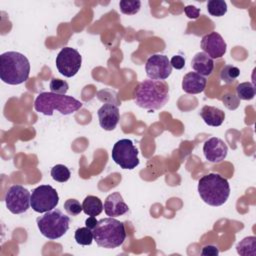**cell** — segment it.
Returning <instances> with one entry per match:
<instances>
[{"mask_svg": "<svg viewBox=\"0 0 256 256\" xmlns=\"http://www.w3.org/2000/svg\"><path fill=\"white\" fill-rule=\"evenodd\" d=\"M207 10L210 15L221 17L227 12V4L223 0H210L207 3Z\"/></svg>", "mask_w": 256, "mask_h": 256, "instance_id": "cell-23", "label": "cell"}, {"mask_svg": "<svg viewBox=\"0 0 256 256\" xmlns=\"http://www.w3.org/2000/svg\"><path fill=\"white\" fill-rule=\"evenodd\" d=\"M83 211L88 216H98L103 210L102 201L93 195H88L85 197L82 203Z\"/></svg>", "mask_w": 256, "mask_h": 256, "instance_id": "cell-19", "label": "cell"}, {"mask_svg": "<svg viewBox=\"0 0 256 256\" xmlns=\"http://www.w3.org/2000/svg\"><path fill=\"white\" fill-rule=\"evenodd\" d=\"M145 71L149 79L165 80L171 75L172 66L166 55L154 54L147 59Z\"/></svg>", "mask_w": 256, "mask_h": 256, "instance_id": "cell-11", "label": "cell"}, {"mask_svg": "<svg viewBox=\"0 0 256 256\" xmlns=\"http://www.w3.org/2000/svg\"><path fill=\"white\" fill-rule=\"evenodd\" d=\"M201 48L212 59H218L226 53L227 44L218 32L213 31L202 37Z\"/></svg>", "mask_w": 256, "mask_h": 256, "instance_id": "cell-12", "label": "cell"}, {"mask_svg": "<svg viewBox=\"0 0 256 256\" xmlns=\"http://www.w3.org/2000/svg\"><path fill=\"white\" fill-rule=\"evenodd\" d=\"M74 238L79 245H83V246L91 245L94 240L93 232L88 227L78 228L74 233Z\"/></svg>", "mask_w": 256, "mask_h": 256, "instance_id": "cell-21", "label": "cell"}, {"mask_svg": "<svg viewBox=\"0 0 256 256\" xmlns=\"http://www.w3.org/2000/svg\"><path fill=\"white\" fill-rule=\"evenodd\" d=\"M219 254V250L214 245H206L201 250V255L203 256H217Z\"/></svg>", "mask_w": 256, "mask_h": 256, "instance_id": "cell-32", "label": "cell"}, {"mask_svg": "<svg viewBox=\"0 0 256 256\" xmlns=\"http://www.w3.org/2000/svg\"><path fill=\"white\" fill-rule=\"evenodd\" d=\"M203 153L206 160L209 162L220 163L226 158L228 147L222 139L218 137H212L205 141L203 145Z\"/></svg>", "mask_w": 256, "mask_h": 256, "instance_id": "cell-13", "label": "cell"}, {"mask_svg": "<svg viewBox=\"0 0 256 256\" xmlns=\"http://www.w3.org/2000/svg\"><path fill=\"white\" fill-rule=\"evenodd\" d=\"M198 193L201 199L210 206H221L229 198L230 186L218 173H208L198 181Z\"/></svg>", "mask_w": 256, "mask_h": 256, "instance_id": "cell-3", "label": "cell"}, {"mask_svg": "<svg viewBox=\"0 0 256 256\" xmlns=\"http://www.w3.org/2000/svg\"><path fill=\"white\" fill-rule=\"evenodd\" d=\"M134 102L148 110H159L169 101V85L164 80L145 79L135 88Z\"/></svg>", "mask_w": 256, "mask_h": 256, "instance_id": "cell-1", "label": "cell"}, {"mask_svg": "<svg viewBox=\"0 0 256 256\" xmlns=\"http://www.w3.org/2000/svg\"><path fill=\"white\" fill-rule=\"evenodd\" d=\"M64 209L71 216H77L78 214H80L81 211H83L82 205L76 199H68V200H66L64 202Z\"/></svg>", "mask_w": 256, "mask_h": 256, "instance_id": "cell-29", "label": "cell"}, {"mask_svg": "<svg viewBox=\"0 0 256 256\" xmlns=\"http://www.w3.org/2000/svg\"><path fill=\"white\" fill-rule=\"evenodd\" d=\"M240 75V70L238 67L233 65H225L220 72V79L227 84L233 83Z\"/></svg>", "mask_w": 256, "mask_h": 256, "instance_id": "cell-24", "label": "cell"}, {"mask_svg": "<svg viewBox=\"0 0 256 256\" xmlns=\"http://www.w3.org/2000/svg\"><path fill=\"white\" fill-rule=\"evenodd\" d=\"M97 115H98L100 127L106 131L114 130L120 119L118 105L112 102L103 104L98 109Z\"/></svg>", "mask_w": 256, "mask_h": 256, "instance_id": "cell-14", "label": "cell"}, {"mask_svg": "<svg viewBox=\"0 0 256 256\" xmlns=\"http://www.w3.org/2000/svg\"><path fill=\"white\" fill-rule=\"evenodd\" d=\"M236 92L240 100H252L255 96L254 85L250 82L240 83L236 87Z\"/></svg>", "mask_w": 256, "mask_h": 256, "instance_id": "cell-25", "label": "cell"}, {"mask_svg": "<svg viewBox=\"0 0 256 256\" xmlns=\"http://www.w3.org/2000/svg\"><path fill=\"white\" fill-rule=\"evenodd\" d=\"M222 102L229 110H236L240 105V99L238 96L231 92H227L222 96Z\"/></svg>", "mask_w": 256, "mask_h": 256, "instance_id": "cell-28", "label": "cell"}, {"mask_svg": "<svg viewBox=\"0 0 256 256\" xmlns=\"http://www.w3.org/2000/svg\"><path fill=\"white\" fill-rule=\"evenodd\" d=\"M50 174H51V177L53 178V180L60 182V183H64V182L68 181L71 176L70 170L65 165H62V164H57V165L53 166L51 168Z\"/></svg>", "mask_w": 256, "mask_h": 256, "instance_id": "cell-22", "label": "cell"}, {"mask_svg": "<svg viewBox=\"0 0 256 256\" xmlns=\"http://www.w3.org/2000/svg\"><path fill=\"white\" fill-rule=\"evenodd\" d=\"M92 232L96 244L102 248H117L126 239V230L123 222L113 217L98 220Z\"/></svg>", "mask_w": 256, "mask_h": 256, "instance_id": "cell-5", "label": "cell"}, {"mask_svg": "<svg viewBox=\"0 0 256 256\" xmlns=\"http://www.w3.org/2000/svg\"><path fill=\"white\" fill-rule=\"evenodd\" d=\"M97 222H98V220L95 218V216H90L89 218H87V219L85 220V225H86V227H88L89 229L93 230V229L95 228Z\"/></svg>", "mask_w": 256, "mask_h": 256, "instance_id": "cell-33", "label": "cell"}, {"mask_svg": "<svg viewBox=\"0 0 256 256\" xmlns=\"http://www.w3.org/2000/svg\"><path fill=\"white\" fill-rule=\"evenodd\" d=\"M184 12H185V14L188 18L197 19L199 17V14H200V9L193 6V5H188L184 8Z\"/></svg>", "mask_w": 256, "mask_h": 256, "instance_id": "cell-31", "label": "cell"}, {"mask_svg": "<svg viewBox=\"0 0 256 256\" xmlns=\"http://www.w3.org/2000/svg\"><path fill=\"white\" fill-rule=\"evenodd\" d=\"M30 74V63L26 56L16 51H8L0 56V78L9 85L24 83Z\"/></svg>", "mask_w": 256, "mask_h": 256, "instance_id": "cell-2", "label": "cell"}, {"mask_svg": "<svg viewBox=\"0 0 256 256\" xmlns=\"http://www.w3.org/2000/svg\"><path fill=\"white\" fill-rule=\"evenodd\" d=\"M30 192L21 185H12L6 192L5 203L8 210L13 214L26 212L30 205Z\"/></svg>", "mask_w": 256, "mask_h": 256, "instance_id": "cell-10", "label": "cell"}, {"mask_svg": "<svg viewBox=\"0 0 256 256\" xmlns=\"http://www.w3.org/2000/svg\"><path fill=\"white\" fill-rule=\"evenodd\" d=\"M237 253L241 256H255L256 255V237L248 236L242 239L236 245Z\"/></svg>", "mask_w": 256, "mask_h": 256, "instance_id": "cell-20", "label": "cell"}, {"mask_svg": "<svg viewBox=\"0 0 256 256\" xmlns=\"http://www.w3.org/2000/svg\"><path fill=\"white\" fill-rule=\"evenodd\" d=\"M82 64V56L72 47H64L56 57V67L65 77H73L77 74Z\"/></svg>", "mask_w": 256, "mask_h": 256, "instance_id": "cell-9", "label": "cell"}, {"mask_svg": "<svg viewBox=\"0 0 256 256\" xmlns=\"http://www.w3.org/2000/svg\"><path fill=\"white\" fill-rule=\"evenodd\" d=\"M200 116L207 125L213 127L220 126L225 120V113L221 109L209 105L202 107L200 110Z\"/></svg>", "mask_w": 256, "mask_h": 256, "instance_id": "cell-18", "label": "cell"}, {"mask_svg": "<svg viewBox=\"0 0 256 256\" xmlns=\"http://www.w3.org/2000/svg\"><path fill=\"white\" fill-rule=\"evenodd\" d=\"M129 207L125 203L122 195L119 192H113L108 195L104 202V211L109 217H118L128 212Z\"/></svg>", "mask_w": 256, "mask_h": 256, "instance_id": "cell-15", "label": "cell"}, {"mask_svg": "<svg viewBox=\"0 0 256 256\" xmlns=\"http://www.w3.org/2000/svg\"><path fill=\"white\" fill-rule=\"evenodd\" d=\"M59 203V196L52 186L40 185L31 194L30 205L37 213H45L53 210Z\"/></svg>", "mask_w": 256, "mask_h": 256, "instance_id": "cell-8", "label": "cell"}, {"mask_svg": "<svg viewBox=\"0 0 256 256\" xmlns=\"http://www.w3.org/2000/svg\"><path fill=\"white\" fill-rule=\"evenodd\" d=\"M82 106V102L72 96L52 92H41L34 102V109L47 116H52L55 109L63 115H69L79 110Z\"/></svg>", "mask_w": 256, "mask_h": 256, "instance_id": "cell-4", "label": "cell"}, {"mask_svg": "<svg viewBox=\"0 0 256 256\" xmlns=\"http://www.w3.org/2000/svg\"><path fill=\"white\" fill-rule=\"evenodd\" d=\"M170 64L173 68H175L177 70H180L185 66V59L181 55H175L171 58Z\"/></svg>", "mask_w": 256, "mask_h": 256, "instance_id": "cell-30", "label": "cell"}, {"mask_svg": "<svg viewBox=\"0 0 256 256\" xmlns=\"http://www.w3.org/2000/svg\"><path fill=\"white\" fill-rule=\"evenodd\" d=\"M49 87H50V91L52 93L61 94V95H65L69 89L68 83L65 80H61L58 78L51 79Z\"/></svg>", "mask_w": 256, "mask_h": 256, "instance_id": "cell-27", "label": "cell"}, {"mask_svg": "<svg viewBox=\"0 0 256 256\" xmlns=\"http://www.w3.org/2000/svg\"><path fill=\"white\" fill-rule=\"evenodd\" d=\"M206 83L207 80L204 76L196 72H189L183 77L182 89L188 94H199L204 91Z\"/></svg>", "mask_w": 256, "mask_h": 256, "instance_id": "cell-16", "label": "cell"}, {"mask_svg": "<svg viewBox=\"0 0 256 256\" xmlns=\"http://www.w3.org/2000/svg\"><path fill=\"white\" fill-rule=\"evenodd\" d=\"M111 157L122 169L132 170L139 165L138 149L130 139L118 140L112 148Z\"/></svg>", "mask_w": 256, "mask_h": 256, "instance_id": "cell-7", "label": "cell"}, {"mask_svg": "<svg viewBox=\"0 0 256 256\" xmlns=\"http://www.w3.org/2000/svg\"><path fill=\"white\" fill-rule=\"evenodd\" d=\"M191 67L202 76H210L214 69V62L206 53L198 52L191 60Z\"/></svg>", "mask_w": 256, "mask_h": 256, "instance_id": "cell-17", "label": "cell"}, {"mask_svg": "<svg viewBox=\"0 0 256 256\" xmlns=\"http://www.w3.org/2000/svg\"><path fill=\"white\" fill-rule=\"evenodd\" d=\"M37 227L40 233L50 239L55 240L62 237L69 229L70 218L59 209H53L37 218Z\"/></svg>", "mask_w": 256, "mask_h": 256, "instance_id": "cell-6", "label": "cell"}, {"mask_svg": "<svg viewBox=\"0 0 256 256\" xmlns=\"http://www.w3.org/2000/svg\"><path fill=\"white\" fill-rule=\"evenodd\" d=\"M120 11L125 15H135L139 12L141 8V2L139 0L129 1V0H121L119 2Z\"/></svg>", "mask_w": 256, "mask_h": 256, "instance_id": "cell-26", "label": "cell"}]
</instances>
